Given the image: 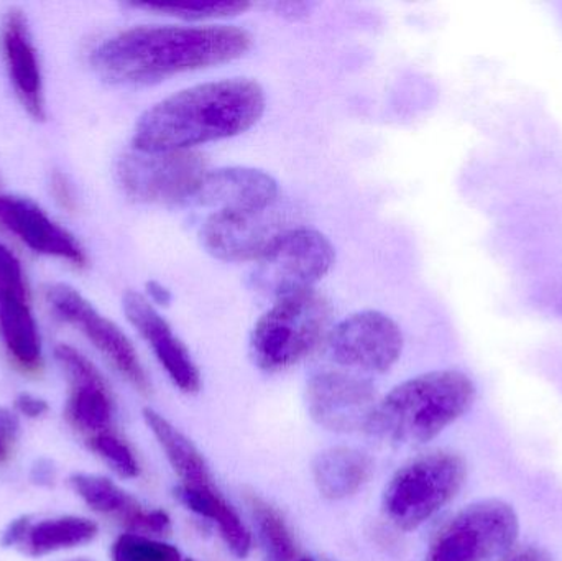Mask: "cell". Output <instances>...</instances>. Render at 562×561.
I'll list each match as a JSON object with an SVG mask.
<instances>
[{"label": "cell", "mask_w": 562, "mask_h": 561, "mask_svg": "<svg viewBox=\"0 0 562 561\" xmlns=\"http://www.w3.org/2000/svg\"><path fill=\"white\" fill-rule=\"evenodd\" d=\"M29 300L30 296L0 290V339L22 371L38 372L43 366L42 339Z\"/></svg>", "instance_id": "obj_19"}, {"label": "cell", "mask_w": 562, "mask_h": 561, "mask_svg": "<svg viewBox=\"0 0 562 561\" xmlns=\"http://www.w3.org/2000/svg\"><path fill=\"white\" fill-rule=\"evenodd\" d=\"M249 506L270 560L294 561L296 546L279 510L273 509L270 504L257 496L249 497Z\"/></svg>", "instance_id": "obj_25"}, {"label": "cell", "mask_w": 562, "mask_h": 561, "mask_svg": "<svg viewBox=\"0 0 562 561\" xmlns=\"http://www.w3.org/2000/svg\"><path fill=\"white\" fill-rule=\"evenodd\" d=\"M311 418L336 434L369 430L375 414L376 392L369 379L340 371H321L307 381Z\"/></svg>", "instance_id": "obj_12"}, {"label": "cell", "mask_w": 562, "mask_h": 561, "mask_svg": "<svg viewBox=\"0 0 562 561\" xmlns=\"http://www.w3.org/2000/svg\"><path fill=\"white\" fill-rule=\"evenodd\" d=\"M183 561H194V560H183Z\"/></svg>", "instance_id": "obj_35"}, {"label": "cell", "mask_w": 562, "mask_h": 561, "mask_svg": "<svg viewBox=\"0 0 562 561\" xmlns=\"http://www.w3.org/2000/svg\"><path fill=\"white\" fill-rule=\"evenodd\" d=\"M465 476L468 467L459 455H423L392 478L383 493V513L398 529H418L458 496Z\"/></svg>", "instance_id": "obj_5"}, {"label": "cell", "mask_w": 562, "mask_h": 561, "mask_svg": "<svg viewBox=\"0 0 562 561\" xmlns=\"http://www.w3.org/2000/svg\"><path fill=\"white\" fill-rule=\"evenodd\" d=\"M336 262L333 243L319 231L294 226L281 234L252 276L257 292L273 300L313 290Z\"/></svg>", "instance_id": "obj_8"}, {"label": "cell", "mask_w": 562, "mask_h": 561, "mask_svg": "<svg viewBox=\"0 0 562 561\" xmlns=\"http://www.w3.org/2000/svg\"><path fill=\"white\" fill-rule=\"evenodd\" d=\"M279 181L252 167L207 171L190 203L214 211H262L279 203Z\"/></svg>", "instance_id": "obj_15"}, {"label": "cell", "mask_w": 562, "mask_h": 561, "mask_svg": "<svg viewBox=\"0 0 562 561\" xmlns=\"http://www.w3.org/2000/svg\"><path fill=\"white\" fill-rule=\"evenodd\" d=\"M520 536L517 510L501 500L469 504L439 529L426 561H498Z\"/></svg>", "instance_id": "obj_6"}, {"label": "cell", "mask_w": 562, "mask_h": 561, "mask_svg": "<svg viewBox=\"0 0 562 561\" xmlns=\"http://www.w3.org/2000/svg\"><path fill=\"white\" fill-rule=\"evenodd\" d=\"M181 504L191 513L213 520L220 527L221 536L224 542L229 547L231 552L239 559H246L252 550V537L249 530L240 520L239 514L234 507L211 487H187L178 486L175 491Z\"/></svg>", "instance_id": "obj_21"}, {"label": "cell", "mask_w": 562, "mask_h": 561, "mask_svg": "<svg viewBox=\"0 0 562 561\" xmlns=\"http://www.w3.org/2000/svg\"><path fill=\"white\" fill-rule=\"evenodd\" d=\"M207 171L206 157L200 152L132 148L119 158L115 177L131 200L170 206L190 203Z\"/></svg>", "instance_id": "obj_7"}, {"label": "cell", "mask_w": 562, "mask_h": 561, "mask_svg": "<svg viewBox=\"0 0 562 561\" xmlns=\"http://www.w3.org/2000/svg\"><path fill=\"white\" fill-rule=\"evenodd\" d=\"M45 299L53 312L79 329L128 384L142 394L150 392V381L134 345L114 322L102 316L78 290L69 285L53 283L46 287Z\"/></svg>", "instance_id": "obj_10"}, {"label": "cell", "mask_w": 562, "mask_h": 561, "mask_svg": "<svg viewBox=\"0 0 562 561\" xmlns=\"http://www.w3.org/2000/svg\"><path fill=\"white\" fill-rule=\"evenodd\" d=\"M72 491L95 513L115 517L128 529L137 532L164 536L171 530V520L164 510H147L108 478L95 474H72Z\"/></svg>", "instance_id": "obj_18"}, {"label": "cell", "mask_w": 562, "mask_h": 561, "mask_svg": "<svg viewBox=\"0 0 562 561\" xmlns=\"http://www.w3.org/2000/svg\"><path fill=\"white\" fill-rule=\"evenodd\" d=\"M300 561H313V560H311V559H303V560H300Z\"/></svg>", "instance_id": "obj_34"}, {"label": "cell", "mask_w": 562, "mask_h": 561, "mask_svg": "<svg viewBox=\"0 0 562 561\" xmlns=\"http://www.w3.org/2000/svg\"><path fill=\"white\" fill-rule=\"evenodd\" d=\"M125 316L138 335L147 341L168 378L184 394H196L201 389V372L190 351L175 335L167 319L157 312L154 303L142 293L128 290L122 300Z\"/></svg>", "instance_id": "obj_14"}, {"label": "cell", "mask_w": 562, "mask_h": 561, "mask_svg": "<svg viewBox=\"0 0 562 561\" xmlns=\"http://www.w3.org/2000/svg\"><path fill=\"white\" fill-rule=\"evenodd\" d=\"M15 408L29 418H40L48 414V404L43 399L32 394H20L15 399Z\"/></svg>", "instance_id": "obj_31"}, {"label": "cell", "mask_w": 562, "mask_h": 561, "mask_svg": "<svg viewBox=\"0 0 562 561\" xmlns=\"http://www.w3.org/2000/svg\"><path fill=\"white\" fill-rule=\"evenodd\" d=\"M95 536L98 526L85 517H55L36 524L30 520L25 536L16 549L26 556L42 557L86 546Z\"/></svg>", "instance_id": "obj_23"}, {"label": "cell", "mask_w": 562, "mask_h": 561, "mask_svg": "<svg viewBox=\"0 0 562 561\" xmlns=\"http://www.w3.org/2000/svg\"><path fill=\"white\" fill-rule=\"evenodd\" d=\"M111 559L112 561H183L177 547L140 536V534H125L119 537L112 546Z\"/></svg>", "instance_id": "obj_26"}, {"label": "cell", "mask_w": 562, "mask_h": 561, "mask_svg": "<svg viewBox=\"0 0 562 561\" xmlns=\"http://www.w3.org/2000/svg\"><path fill=\"white\" fill-rule=\"evenodd\" d=\"M294 227L279 203L262 211H214L200 229L204 249L224 262H259Z\"/></svg>", "instance_id": "obj_9"}, {"label": "cell", "mask_w": 562, "mask_h": 561, "mask_svg": "<svg viewBox=\"0 0 562 561\" xmlns=\"http://www.w3.org/2000/svg\"><path fill=\"white\" fill-rule=\"evenodd\" d=\"M498 561H553L547 550L538 547H520V549L510 550L507 556Z\"/></svg>", "instance_id": "obj_32"}, {"label": "cell", "mask_w": 562, "mask_h": 561, "mask_svg": "<svg viewBox=\"0 0 562 561\" xmlns=\"http://www.w3.org/2000/svg\"><path fill=\"white\" fill-rule=\"evenodd\" d=\"M19 431V422L10 412L0 408V461L9 455L10 445L15 440Z\"/></svg>", "instance_id": "obj_30"}, {"label": "cell", "mask_w": 562, "mask_h": 561, "mask_svg": "<svg viewBox=\"0 0 562 561\" xmlns=\"http://www.w3.org/2000/svg\"><path fill=\"white\" fill-rule=\"evenodd\" d=\"M0 290H10L19 295L29 296L22 266L2 244H0Z\"/></svg>", "instance_id": "obj_28"}, {"label": "cell", "mask_w": 562, "mask_h": 561, "mask_svg": "<svg viewBox=\"0 0 562 561\" xmlns=\"http://www.w3.org/2000/svg\"><path fill=\"white\" fill-rule=\"evenodd\" d=\"M2 49L10 81L20 102L36 121L45 119L42 71L29 23L22 10L12 9L2 23Z\"/></svg>", "instance_id": "obj_17"}, {"label": "cell", "mask_w": 562, "mask_h": 561, "mask_svg": "<svg viewBox=\"0 0 562 561\" xmlns=\"http://www.w3.org/2000/svg\"><path fill=\"white\" fill-rule=\"evenodd\" d=\"M132 7L160 13V15L198 22V20L240 15L250 9V3L246 0H157V2L132 3Z\"/></svg>", "instance_id": "obj_24"}, {"label": "cell", "mask_w": 562, "mask_h": 561, "mask_svg": "<svg viewBox=\"0 0 562 561\" xmlns=\"http://www.w3.org/2000/svg\"><path fill=\"white\" fill-rule=\"evenodd\" d=\"M145 290H147L148 300L151 303H157L160 306H168L173 300L170 290L164 285V283L157 282V280H150L145 283Z\"/></svg>", "instance_id": "obj_33"}, {"label": "cell", "mask_w": 562, "mask_h": 561, "mask_svg": "<svg viewBox=\"0 0 562 561\" xmlns=\"http://www.w3.org/2000/svg\"><path fill=\"white\" fill-rule=\"evenodd\" d=\"M89 447L119 476L132 480V478H137L140 474V464H138L134 451L112 431H105V434L89 438Z\"/></svg>", "instance_id": "obj_27"}, {"label": "cell", "mask_w": 562, "mask_h": 561, "mask_svg": "<svg viewBox=\"0 0 562 561\" xmlns=\"http://www.w3.org/2000/svg\"><path fill=\"white\" fill-rule=\"evenodd\" d=\"M252 35L236 25H142L105 40L91 65L112 85L145 86L246 55Z\"/></svg>", "instance_id": "obj_1"}, {"label": "cell", "mask_w": 562, "mask_h": 561, "mask_svg": "<svg viewBox=\"0 0 562 561\" xmlns=\"http://www.w3.org/2000/svg\"><path fill=\"white\" fill-rule=\"evenodd\" d=\"M266 108V91L256 79L201 82L147 109L135 124L132 145L142 152L191 150L244 134Z\"/></svg>", "instance_id": "obj_2"}, {"label": "cell", "mask_w": 562, "mask_h": 561, "mask_svg": "<svg viewBox=\"0 0 562 561\" xmlns=\"http://www.w3.org/2000/svg\"><path fill=\"white\" fill-rule=\"evenodd\" d=\"M330 316L329 302L314 289L276 300L250 335L254 362L267 372L297 364L329 336Z\"/></svg>", "instance_id": "obj_4"}, {"label": "cell", "mask_w": 562, "mask_h": 561, "mask_svg": "<svg viewBox=\"0 0 562 561\" xmlns=\"http://www.w3.org/2000/svg\"><path fill=\"white\" fill-rule=\"evenodd\" d=\"M144 420L164 450L168 463L181 480V486L211 487L213 476L198 448L158 412L145 408Z\"/></svg>", "instance_id": "obj_22"}, {"label": "cell", "mask_w": 562, "mask_h": 561, "mask_svg": "<svg viewBox=\"0 0 562 561\" xmlns=\"http://www.w3.org/2000/svg\"><path fill=\"white\" fill-rule=\"evenodd\" d=\"M475 395L474 381L464 372L416 375L379 402L367 431L393 445H425L468 414Z\"/></svg>", "instance_id": "obj_3"}, {"label": "cell", "mask_w": 562, "mask_h": 561, "mask_svg": "<svg viewBox=\"0 0 562 561\" xmlns=\"http://www.w3.org/2000/svg\"><path fill=\"white\" fill-rule=\"evenodd\" d=\"M52 191L55 200L58 201L59 206L65 210L72 211L76 207L75 191H72L71 183H69L66 175L55 171L52 177Z\"/></svg>", "instance_id": "obj_29"}, {"label": "cell", "mask_w": 562, "mask_h": 561, "mask_svg": "<svg viewBox=\"0 0 562 561\" xmlns=\"http://www.w3.org/2000/svg\"><path fill=\"white\" fill-rule=\"evenodd\" d=\"M327 346L333 361L342 368L382 374L402 356L403 333L385 313L363 310L337 323Z\"/></svg>", "instance_id": "obj_11"}, {"label": "cell", "mask_w": 562, "mask_h": 561, "mask_svg": "<svg viewBox=\"0 0 562 561\" xmlns=\"http://www.w3.org/2000/svg\"><path fill=\"white\" fill-rule=\"evenodd\" d=\"M372 458L356 448H329L317 455L313 463L317 491L330 501L353 496L372 476Z\"/></svg>", "instance_id": "obj_20"}, {"label": "cell", "mask_w": 562, "mask_h": 561, "mask_svg": "<svg viewBox=\"0 0 562 561\" xmlns=\"http://www.w3.org/2000/svg\"><path fill=\"white\" fill-rule=\"evenodd\" d=\"M0 221L35 253L59 257L76 267H85L88 262L75 236L26 198L0 197Z\"/></svg>", "instance_id": "obj_16"}, {"label": "cell", "mask_w": 562, "mask_h": 561, "mask_svg": "<svg viewBox=\"0 0 562 561\" xmlns=\"http://www.w3.org/2000/svg\"><path fill=\"white\" fill-rule=\"evenodd\" d=\"M55 358L69 382V422L91 437L111 431L115 404L101 372L71 346H56Z\"/></svg>", "instance_id": "obj_13"}]
</instances>
